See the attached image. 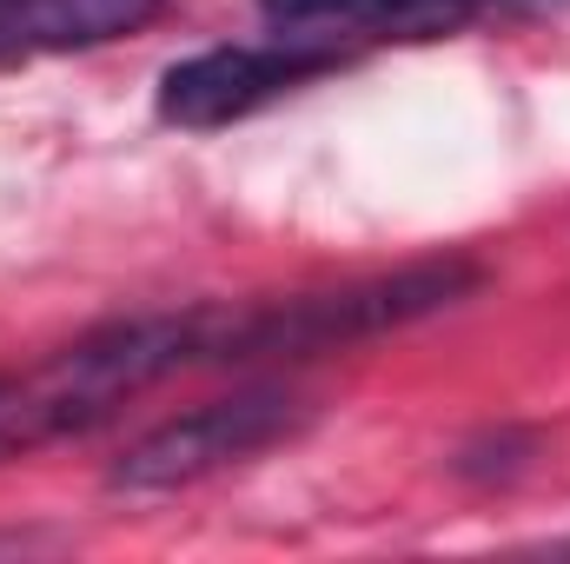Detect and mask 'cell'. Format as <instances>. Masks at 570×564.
Here are the masks:
<instances>
[{
  "mask_svg": "<svg viewBox=\"0 0 570 564\" xmlns=\"http://www.w3.org/2000/svg\"><path fill=\"white\" fill-rule=\"evenodd\" d=\"M0 386H7V379H0Z\"/></svg>",
  "mask_w": 570,
  "mask_h": 564,
  "instance_id": "52a82bcc",
  "label": "cell"
},
{
  "mask_svg": "<svg viewBox=\"0 0 570 564\" xmlns=\"http://www.w3.org/2000/svg\"><path fill=\"white\" fill-rule=\"evenodd\" d=\"M484 0H259L279 40L332 47L338 40H444L471 27Z\"/></svg>",
  "mask_w": 570,
  "mask_h": 564,
  "instance_id": "277c9868",
  "label": "cell"
},
{
  "mask_svg": "<svg viewBox=\"0 0 570 564\" xmlns=\"http://www.w3.org/2000/svg\"><path fill=\"white\" fill-rule=\"evenodd\" d=\"M166 0H0V60L13 54H67L140 33Z\"/></svg>",
  "mask_w": 570,
  "mask_h": 564,
  "instance_id": "5b68a950",
  "label": "cell"
},
{
  "mask_svg": "<svg viewBox=\"0 0 570 564\" xmlns=\"http://www.w3.org/2000/svg\"><path fill=\"white\" fill-rule=\"evenodd\" d=\"M312 419V406L285 386H246V392H226V399H206L179 419L153 425L146 438H134L120 451V465L107 471L114 492H179V485H199L226 465H246L259 451L285 445L298 425Z\"/></svg>",
  "mask_w": 570,
  "mask_h": 564,
  "instance_id": "7a4b0ae2",
  "label": "cell"
},
{
  "mask_svg": "<svg viewBox=\"0 0 570 564\" xmlns=\"http://www.w3.org/2000/svg\"><path fill=\"white\" fill-rule=\"evenodd\" d=\"M484 285L471 260H425L379 280H352L332 292H292L259 305H206L199 325V366H253V359H312L338 346H365L385 332H405L431 312L464 305Z\"/></svg>",
  "mask_w": 570,
  "mask_h": 564,
  "instance_id": "6da1fadb",
  "label": "cell"
},
{
  "mask_svg": "<svg viewBox=\"0 0 570 564\" xmlns=\"http://www.w3.org/2000/svg\"><path fill=\"white\" fill-rule=\"evenodd\" d=\"M518 7H570V0H518Z\"/></svg>",
  "mask_w": 570,
  "mask_h": 564,
  "instance_id": "8992f818",
  "label": "cell"
},
{
  "mask_svg": "<svg viewBox=\"0 0 570 564\" xmlns=\"http://www.w3.org/2000/svg\"><path fill=\"white\" fill-rule=\"evenodd\" d=\"M338 67L332 47H305V40H279V47H206L179 67L159 74V120L186 127V134H213L233 127L259 107H273L285 94L325 80Z\"/></svg>",
  "mask_w": 570,
  "mask_h": 564,
  "instance_id": "3957f363",
  "label": "cell"
}]
</instances>
